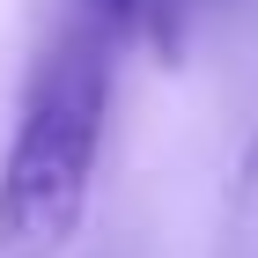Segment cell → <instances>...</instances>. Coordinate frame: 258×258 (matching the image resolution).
Instances as JSON below:
<instances>
[{
  "label": "cell",
  "instance_id": "obj_1",
  "mask_svg": "<svg viewBox=\"0 0 258 258\" xmlns=\"http://www.w3.org/2000/svg\"><path fill=\"white\" fill-rule=\"evenodd\" d=\"M125 52L133 44L89 0H67L59 30L22 81L15 133L0 155V258H67V243L81 236Z\"/></svg>",
  "mask_w": 258,
  "mask_h": 258
},
{
  "label": "cell",
  "instance_id": "obj_2",
  "mask_svg": "<svg viewBox=\"0 0 258 258\" xmlns=\"http://www.w3.org/2000/svg\"><path fill=\"white\" fill-rule=\"evenodd\" d=\"M111 30H118L133 52H162V59H177L184 37H192V22L214 8V0H89Z\"/></svg>",
  "mask_w": 258,
  "mask_h": 258
},
{
  "label": "cell",
  "instance_id": "obj_3",
  "mask_svg": "<svg viewBox=\"0 0 258 258\" xmlns=\"http://www.w3.org/2000/svg\"><path fill=\"white\" fill-rule=\"evenodd\" d=\"M221 258H258V133L236 162V192H229V214H221Z\"/></svg>",
  "mask_w": 258,
  "mask_h": 258
}]
</instances>
